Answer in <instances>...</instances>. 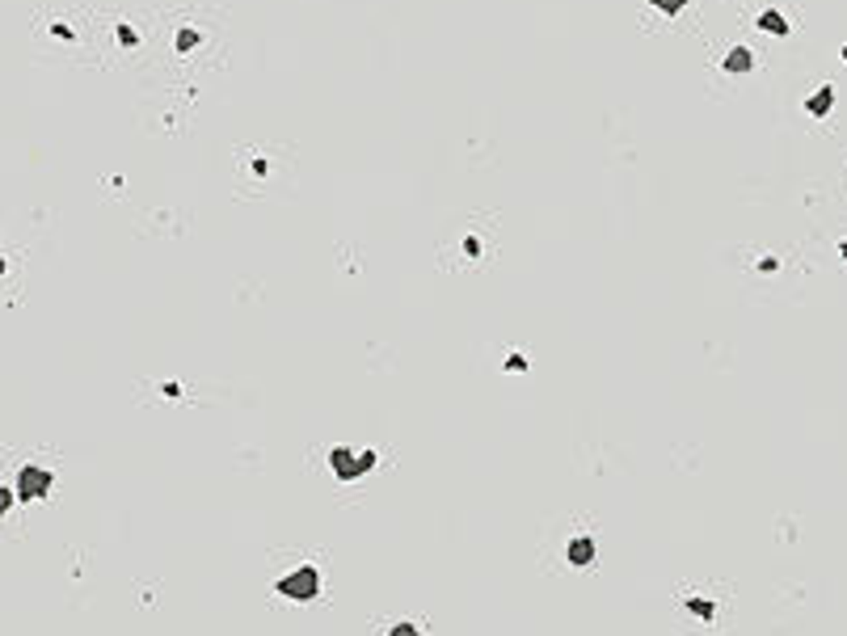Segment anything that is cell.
<instances>
[{"mask_svg":"<svg viewBox=\"0 0 847 636\" xmlns=\"http://www.w3.org/2000/svg\"><path fill=\"white\" fill-rule=\"evenodd\" d=\"M9 506H13V489L0 485V514H9Z\"/></svg>","mask_w":847,"mask_h":636,"instance_id":"9c48e42d","label":"cell"},{"mask_svg":"<svg viewBox=\"0 0 847 636\" xmlns=\"http://www.w3.org/2000/svg\"><path fill=\"white\" fill-rule=\"evenodd\" d=\"M751 63H754L751 46H734V51H729V55H725V72H734V76H738V72H746V68H751Z\"/></svg>","mask_w":847,"mask_h":636,"instance_id":"277c9868","label":"cell"},{"mask_svg":"<svg viewBox=\"0 0 847 636\" xmlns=\"http://www.w3.org/2000/svg\"><path fill=\"white\" fill-rule=\"evenodd\" d=\"M569 560H573V565H586V560H590V544H586V540H582V544L573 540V544H569Z\"/></svg>","mask_w":847,"mask_h":636,"instance_id":"52a82bcc","label":"cell"},{"mask_svg":"<svg viewBox=\"0 0 847 636\" xmlns=\"http://www.w3.org/2000/svg\"><path fill=\"white\" fill-rule=\"evenodd\" d=\"M279 590L291 594V598H312V594H317V573H312V569H299L295 578H282Z\"/></svg>","mask_w":847,"mask_h":636,"instance_id":"3957f363","label":"cell"},{"mask_svg":"<svg viewBox=\"0 0 847 636\" xmlns=\"http://www.w3.org/2000/svg\"><path fill=\"white\" fill-rule=\"evenodd\" d=\"M489 249H493V245L485 240L481 224L468 220V224L456 227V240H447V245L438 249V262H443V257H464V266H481V262L489 257Z\"/></svg>","mask_w":847,"mask_h":636,"instance_id":"6da1fadb","label":"cell"},{"mask_svg":"<svg viewBox=\"0 0 847 636\" xmlns=\"http://www.w3.org/2000/svg\"><path fill=\"white\" fill-rule=\"evenodd\" d=\"M831 101H835V93H831V89H818V97H809L805 106H809V114H826V110H831Z\"/></svg>","mask_w":847,"mask_h":636,"instance_id":"5b68a950","label":"cell"},{"mask_svg":"<svg viewBox=\"0 0 847 636\" xmlns=\"http://www.w3.org/2000/svg\"><path fill=\"white\" fill-rule=\"evenodd\" d=\"M759 26H763V30H780V34H784V30H789V26H784V17H780V13H763V17H759Z\"/></svg>","mask_w":847,"mask_h":636,"instance_id":"ba28073f","label":"cell"},{"mask_svg":"<svg viewBox=\"0 0 847 636\" xmlns=\"http://www.w3.org/2000/svg\"><path fill=\"white\" fill-rule=\"evenodd\" d=\"M51 489V472H43V468H21V476H17V493L21 498H43Z\"/></svg>","mask_w":847,"mask_h":636,"instance_id":"7a4b0ae2","label":"cell"},{"mask_svg":"<svg viewBox=\"0 0 847 636\" xmlns=\"http://www.w3.org/2000/svg\"><path fill=\"white\" fill-rule=\"evenodd\" d=\"M654 13H666V17H674V13H683L687 9V0H645Z\"/></svg>","mask_w":847,"mask_h":636,"instance_id":"8992f818","label":"cell"}]
</instances>
